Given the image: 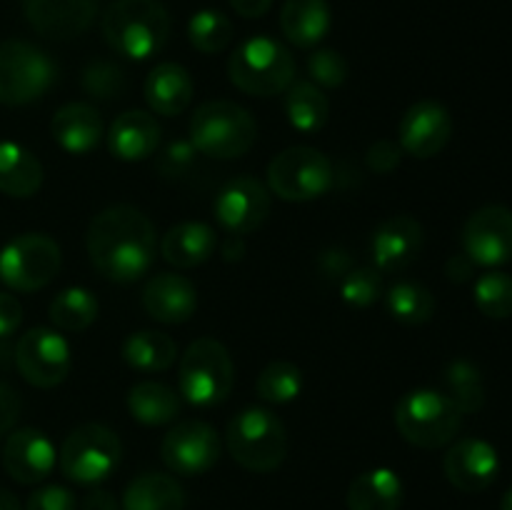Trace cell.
I'll list each match as a JSON object with an SVG mask.
<instances>
[{"label": "cell", "instance_id": "f5cc1de1", "mask_svg": "<svg viewBox=\"0 0 512 510\" xmlns=\"http://www.w3.org/2000/svg\"><path fill=\"white\" fill-rule=\"evenodd\" d=\"M0 510H23V508H20L18 498H15L10 490L0 488Z\"/></svg>", "mask_w": 512, "mask_h": 510}, {"label": "cell", "instance_id": "5b68a950", "mask_svg": "<svg viewBox=\"0 0 512 510\" xmlns=\"http://www.w3.org/2000/svg\"><path fill=\"white\" fill-rule=\"evenodd\" d=\"M230 455L250 473H273L288 455V433L278 415L265 408H245L228 423Z\"/></svg>", "mask_w": 512, "mask_h": 510}, {"label": "cell", "instance_id": "d6986e66", "mask_svg": "<svg viewBox=\"0 0 512 510\" xmlns=\"http://www.w3.org/2000/svg\"><path fill=\"white\" fill-rule=\"evenodd\" d=\"M423 225L410 215H393L373 233V263L378 273H403L423 250Z\"/></svg>", "mask_w": 512, "mask_h": 510}, {"label": "cell", "instance_id": "7402d4cb", "mask_svg": "<svg viewBox=\"0 0 512 510\" xmlns=\"http://www.w3.org/2000/svg\"><path fill=\"white\" fill-rule=\"evenodd\" d=\"M160 143V125L145 110H128L118 115L110 125L108 148L110 153L125 163L145 160L158 150Z\"/></svg>", "mask_w": 512, "mask_h": 510}, {"label": "cell", "instance_id": "7bdbcfd3", "mask_svg": "<svg viewBox=\"0 0 512 510\" xmlns=\"http://www.w3.org/2000/svg\"><path fill=\"white\" fill-rule=\"evenodd\" d=\"M75 495L63 485H43L28 498L25 510H75Z\"/></svg>", "mask_w": 512, "mask_h": 510}, {"label": "cell", "instance_id": "4fadbf2b", "mask_svg": "<svg viewBox=\"0 0 512 510\" xmlns=\"http://www.w3.org/2000/svg\"><path fill=\"white\" fill-rule=\"evenodd\" d=\"M160 458L178 475H203L218 463L220 438L213 425L203 420H183L163 438Z\"/></svg>", "mask_w": 512, "mask_h": 510}, {"label": "cell", "instance_id": "2e32d148", "mask_svg": "<svg viewBox=\"0 0 512 510\" xmlns=\"http://www.w3.org/2000/svg\"><path fill=\"white\" fill-rule=\"evenodd\" d=\"M453 135L448 108L435 100H420L405 110L398 128V145L413 158H435Z\"/></svg>", "mask_w": 512, "mask_h": 510}, {"label": "cell", "instance_id": "60d3db41", "mask_svg": "<svg viewBox=\"0 0 512 510\" xmlns=\"http://www.w3.org/2000/svg\"><path fill=\"white\" fill-rule=\"evenodd\" d=\"M308 73L320 88H340L348 80V63L338 50L320 48L308 58Z\"/></svg>", "mask_w": 512, "mask_h": 510}, {"label": "cell", "instance_id": "9a60e30c", "mask_svg": "<svg viewBox=\"0 0 512 510\" xmlns=\"http://www.w3.org/2000/svg\"><path fill=\"white\" fill-rule=\"evenodd\" d=\"M213 210L218 223L230 235L253 233L270 213V190L258 178L240 175L218 190Z\"/></svg>", "mask_w": 512, "mask_h": 510}, {"label": "cell", "instance_id": "7dc6e473", "mask_svg": "<svg viewBox=\"0 0 512 510\" xmlns=\"http://www.w3.org/2000/svg\"><path fill=\"white\" fill-rule=\"evenodd\" d=\"M318 265L328 278H343L345 273L353 270V260H350V255L345 253L343 248L325 250V253L318 258Z\"/></svg>", "mask_w": 512, "mask_h": 510}, {"label": "cell", "instance_id": "ac0fdd59", "mask_svg": "<svg viewBox=\"0 0 512 510\" xmlns=\"http://www.w3.org/2000/svg\"><path fill=\"white\" fill-rule=\"evenodd\" d=\"M445 478L463 493H480L490 488L500 473V455L488 440L465 438L458 440L445 453Z\"/></svg>", "mask_w": 512, "mask_h": 510}, {"label": "cell", "instance_id": "30bf717a", "mask_svg": "<svg viewBox=\"0 0 512 510\" xmlns=\"http://www.w3.org/2000/svg\"><path fill=\"white\" fill-rule=\"evenodd\" d=\"M123 455L120 438L100 423H85L65 438L60 448V470L78 485H98L115 473Z\"/></svg>", "mask_w": 512, "mask_h": 510}, {"label": "cell", "instance_id": "d6a6232c", "mask_svg": "<svg viewBox=\"0 0 512 510\" xmlns=\"http://www.w3.org/2000/svg\"><path fill=\"white\" fill-rule=\"evenodd\" d=\"M48 315L55 328L80 333L98 318V300L88 288H65L50 300Z\"/></svg>", "mask_w": 512, "mask_h": 510}, {"label": "cell", "instance_id": "db71d44e", "mask_svg": "<svg viewBox=\"0 0 512 510\" xmlns=\"http://www.w3.org/2000/svg\"><path fill=\"white\" fill-rule=\"evenodd\" d=\"M500 510H512V488L503 495V503H500Z\"/></svg>", "mask_w": 512, "mask_h": 510}, {"label": "cell", "instance_id": "e0dca14e", "mask_svg": "<svg viewBox=\"0 0 512 510\" xmlns=\"http://www.w3.org/2000/svg\"><path fill=\"white\" fill-rule=\"evenodd\" d=\"M25 20L50 40H73L93 25L98 0H23Z\"/></svg>", "mask_w": 512, "mask_h": 510}, {"label": "cell", "instance_id": "83f0119b", "mask_svg": "<svg viewBox=\"0 0 512 510\" xmlns=\"http://www.w3.org/2000/svg\"><path fill=\"white\" fill-rule=\"evenodd\" d=\"M43 185V165L18 143H0V193L10 198H30Z\"/></svg>", "mask_w": 512, "mask_h": 510}, {"label": "cell", "instance_id": "ab89813d", "mask_svg": "<svg viewBox=\"0 0 512 510\" xmlns=\"http://www.w3.org/2000/svg\"><path fill=\"white\" fill-rule=\"evenodd\" d=\"M83 90L95 100H115L125 90V73L110 60H95L83 70Z\"/></svg>", "mask_w": 512, "mask_h": 510}, {"label": "cell", "instance_id": "ba28073f", "mask_svg": "<svg viewBox=\"0 0 512 510\" xmlns=\"http://www.w3.org/2000/svg\"><path fill=\"white\" fill-rule=\"evenodd\" d=\"M335 185L333 163L310 145H293L275 155L268 165V188L280 200L305 203L328 193Z\"/></svg>", "mask_w": 512, "mask_h": 510}, {"label": "cell", "instance_id": "8d00e7d4", "mask_svg": "<svg viewBox=\"0 0 512 510\" xmlns=\"http://www.w3.org/2000/svg\"><path fill=\"white\" fill-rule=\"evenodd\" d=\"M188 38L195 50L205 55L220 53L233 40V23L225 13L213 8L198 10L188 23Z\"/></svg>", "mask_w": 512, "mask_h": 510}, {"label": "cell", "instance_id": "7c38bea8", "mask_svg": "<svg viewBox=\"0 0 512 510\" xmlns=\"http://www.w3.org/2000/svg\"><path fill=\"white\" fill-rule=\"evenodd\" d=\"M15 365L35 388H55L70 373V345L50 328H33L15 345Z\"/></svg>", "mask_w": 512, "mask_h": 510}, {"label": "cell", "instance_id": "1f68e13d", "mask_svg": "<svg viewBox=\"0 0 512 510\" xmlns=\"http://www.w3.org/2000/svg\"><path fill=\"white\" fill-rule=\"evenodd\" d=\"M178 345L170 335L158 333V330H140L133 333L123 345V358L130 368L140 373H160L175 363Z\"/></svg>", "mask_w": 512, "mask_h": 510}, {"label": "cell", "instance_id": "3957f363", "mask_svg": "<svg viewBox=\"0 0 512 510\" xmlns=\"http://www.w3.org/2000/svg\"><path fill=\"white\" fill-rule=\"evenodd\" d=\"M258 123L243 105L233 100H210L190 118V143L208 158H240L253 148Z\"/></svg>", "mask_w": 512, "mask_h": 510}, {"label": "cell", "instance_id": "b9f144b4", "mask_svg": "<svg viewBox=\"0 0 512 510\" xmlns=\"http://www.w3.org/2000/svg\"><path fill=\"white\" fill-rule=\"evenodd\" d=\"M195 158H198V150L190 140H175L165 148V153L160 155L158 168L160 173L168 175V178H180V175L188 173L195 165Z\"/></svg>", "mask_w": 512, "mask_h": 510}, {"label": "cell", "instance_id": "4316f807", "mask_svg": "<svg viewBox=\"0 0 512 510\" xmlns=\"http://www.w3.org/2000/svg\"><path fill=\"white\" fill-rule=\"evenodd\" d=\"M405 498L403 480L390 468L360 473L348 488V510H400Z\"/></svg>", "mask_w": 512, "mask_h": 510}, {"label": "cell", "instance_id": "44dd1931", "mask_svg": "<svg viewBox=\"0 0 512 510\" xmlns=\"http://www.w3.org/2000/svg\"><path fill=\"white\" fill-rule=\"evenodd\" d=\"M143 308L158 323H185L193 318L195 308H198V290L183 275L160 273L145 283Z\"/></svg>", "mask_w": 512, "mask_h": 510}, {"label": "cell", "instance_id": "816d5d0a", "mask_svg": "<svg viewBox=\"0 0 512 510\" xmlns=\"http://www.w3.org/2000/svg\"><path fill=\"white\" fill-rule=\"evenodd\" d=\"M245 253V243H243V235H230L228 243L223 245V255L225 260H240Z\"/></svg>", "mask_w": 512, "mask_h": 510}, {"label": "cell", "instance_id": "6da1fadb", "mask_svg": "<svg viewBox=\"0 0 512 510\" xmlns=\"http://www.w3.org/2000/svg\"><path fill=\"white\" fill-rule=\"evenodd\" d=\"M85 248L100 275L115 283H135L155 260V228L143 210L110 205L90 223Z\"/></svg>", "mask_w": 512, "mask_h": 510}, {"label": "cell", "instance_id": "8fae6325", "mask_svg": "<svg viewBox=\"0 0 512 510\" xmlns=\"http://www.w3.org/2000/svg\"><path fill=\"white\" fill-rule=\"evenodd\" d=\"M60 263V245L50 235L23 233L0 250V283L15 293H33L58 275Z\"/></svg>", "mask_w": 512, "mask_h": 510}, {"label": "cell", "instance_id": "8992f818", "mask_svg": "<svg viewBox=\"0 0 512 510\" xmlns=\"http://www.w3.org/2000/svg\"><path fill=\"white\" fill-rule=\"evenodd\" d=\"M463 413L438 390H410L395 405V425L408 443L418 448H443L458 435Z\"/></svg>", "mask_w": 512, "mask_h": 510}, {"label": "cell", "instance_id": "f1b7e54d", "mask_svg": "<svg viewBox=\"0 0 512 510\" xmlns=\"http://www.w3.org/2000/svg\"><path fill=\"white\" fill-rule=\"evenodd\" d=\"M123 510H185V490L170 475L143 473L125 488Z\"/></svg>", "mask_w": 512, "mask_h": 510}, {"label": "cell", "instance_id": "7a4b0ae2", "mask_svg": "<svg viewBox=\"0 0 512 510\" xmlns=\"http://www.w3.org/2000/svg\"><path fill=\"white\" fill-rule=\"evenodd\" d=\"M105 43L130 60H148L168 43L170 15L160 0H115L103 15Z\"/></svg>", "mask_w": 512, "mask_h": 510}, {"label": "cell", "instance_id": "5bb4252c", "mask_svg": "<svg viewBox=\"0 0 512 510\" xmlns=\"http://www.w3.org/2000/svg\"><path fill=\"white\" fill-rule=\"evenodd\" d=\"M463 253L483 268H498L512 260V210L485 205L475 210L463 228Z\"/></svg>", "mask_w": 512, "mask_h": 510}, {"label": "cell", "instance_id": "484cf974", "mask_svg": "<svg viewBox=\"0 0 512 510\" xmlns=\"http://www.w3.org/2000/svg\"><path fill=\"white\" fill-rule=\"evenodd\" d=\"M328 0H285L280 10V28L298 48H313L330 30Z\"/></svg>", "mask_w": 512, "mask_h": 510}, {"label": "cell", "instance_id": "681fc988", "mask_svg": "<svg viewBox=\"0 0 512 510\" xmlns=\"http://www.w3.org/2000/svg\"><path fill=\"white\" fill-rule=\"evenodd\" d=\"M230 5L243 18H263L270 10V5H273V0H230Z\"/></svg>", "mask_w": 512, "mask_h": 510}, {"label": "cell", "instance_id": "d4e9b609", "mask_svg": "<svg viewBox=\"0 0 512 510\" xmlns=\"http://www.w3.org/2000/svg\"><path fill=\"white\" fill-rule=\"evenodd\" d=\"M218 248V235L205 223H178L163 235L160 253L175 268H195L210 260Z\"/></svg>", "mask_w": 512, "mask_h": 510}, {"label": "cell", "instance_id": "f35d334b", "mask_svg": "<svg viewBox=\"0 0 512 510\" xmlns=\"http://www.w3.org/2000/svg\"><path fill=\"white\" fill-rule=\"evenodd\" d=\"M340 295L353 308H370L383 295V273L375 268H353L343 275Z\"/></svg>", "mask_w": 512, "mask_h": 510}, {"label": "cell", "instance_id": "cb8c5ba5", "mask_svg": "<svg viewBox=\"0 0 512 510\" xmlns=\"http://www.w3.org/2000/svg\"><path fill=\"white\" fill-rule=\"evenodd\" d=\"M145 100L150 110L165 118L180 115L193 100V78L178 63H160L145 80Z\"/></svg>", "mask_w": 512, "mask_h": 510}, {"label": "cell", "instance_id": "52a82bcc", "mask_svg": "<svg viewBox=\"0 0 512 510\" xmlns=\"http://www.w3.org/2000/svg\"><path fill=\"white\" fill-rule=\"evenodd\" d=\"M180 395L190 405L213 408L230 395L235 383V365L228 348L215 338H200L190 343L180 358Z\"/></svg>", "mask_w": 512, "mask_h": 510}, {"label": "cell", "instance_id": "ee69618b", "mask_svg": "<svg viewBox=\"0 0 512 510\" xmlns=\"http://www.w3.org/2000/svg\"><path fill=\"white\" fill-rule=\"evenodd\" d=\"M400 158H403V148H400V145H395L393 140H378L375 145H370L368 155H365V160H368V168L375 170V173H380V175L393 173V170L400 165Z\"/></svg>", "mask_w": 512, "mask_h": 510}, {"label": "cell", "instance_id": "e575fe53", "mask_svg": "<svg viewBox=\"0 0 512 510\" xmlns=\"http://www.w3.org/2000/svg\"><path fill=\"white\" fill-rule=\"evenodd\" d=\"M445 395L460 408V413H478L485 405V383L480 370L470 360H453L443 373Z\"/></svg>", "mask_w": 512, "mask_h": 510}, {"label": "cell", "instance_id": "603a6c76", "mask_svg": "<svg viewBox=\"0 0 512 510\" xmlns=\"http://www.w3.org/2000/svg\"><path fill=\"white\" fill-rule=\"evenodd\" d=\"M50 133L55 143L73 155H85L98 148L103 138L100 113L88 103H68L50 120Z\"/></svg>", "mask_w": 512, "mask_h": 510}, {"label": "cell", "instance_id": "277c9868", "mask_svg": "<svg viewBox=\"0 0 512 510\" xmlns=\"http://www.w3.org/2000/svg\"><path fill=\"white\" fill-rule=\"evenodd\" d=\"M228 75L243 93L273 98L285 93L295 80V60L283 43L268 35H255L230 55Z\"/></svg>", "mask_w": 512, "mask_h": 510}, {"label": "cell", "instance_id": "f546056e", "mask_svg": "<svg viewBox=\"0 0 512 510\" xmlns=\"http://www.w3.org/2000/svg\"><path fill=\"white\" fill-rule=\"evenodd\" d=\"M180 393L155 380H145L130 388L128 410L138 423L143 425H165L173 423L180 415Z\"/></svg>", "mask_w": 512, "mask_h": 510}, {"label": "cell", "instance_id": "bcb514c9", "mask_svg": "<svg viewBox=\"0 0 512 510\" xmlns=\"http://www.w3.org/2000/svg\"><path fill=\"white\" fill-rule=\"evenodd\" d=\"M20 415V398L10 385L0 383V438L10 433Z\"/></svg>", "mask_w": 512, "mask_h": 510}, {"label": "cell", "instance_id": "9c48e42d", "mask_svg": "<svg viewBox=\"0 0 512 510\" xmlns=\"http://www.w3.org/2000/svg\"><path fill=\"white\" fill-rule=\"evenodd\" d=\"M55 63L28 40L0 43V103L28 105L43 98L55 83Z\"/></svg>", "mask_w": 512, "mask_h": 510}, {"label": "cell", "instance_id": "836d02e7", "mask_svg": "<svg viewBox=\"0 0 512 510\" xmlns=\"http://www.w3.org/2000/svg\"><path fill=\"white\" fill-rule=\"evenodd\" d=\"M385 305H388V313L405 325H423L435 315L433 293L425 285L410 283V280L395 283L385 295Z\"/></svg>", "mask_w": 512, "mask_h": 510}, {"label": "cell", "instance_id": "ffe728a7", "mask_svg": "<svg viewBox=\"0 0 512 510\" xmlns=\"http://www.w3.org/2000/svg\"><path fill=\"white\" fill-rule=\"evenodd\" d=\"M55 445L43 430L20 428L8 435L3 448V465L13 480L35 485L48 478L55 468Z\"/></svg>", "mask_w": 512, "mask_h": 510}, {"label": "cell", "instance_id": "f6af8a7d", "mask_svg": "<svg viewBox=\"0 0 512 510\" xmlns=\"http://www.w3.org/2000/svg\"><path fill=\"white\" fill-rule=\"evenodd\" d=\"M23 323V305L15 295L0 290V338H8Z\"/></svg>", "mask_w": 512, "mask_h": 510}, {"label": "cell", "instance_id": "4dcf8cb0", "mask_svg": "<svg viewBox=\"0 0 512 510\" xmlns=\"http://www.w3.org/2000/svg\"><path fill=\"white\" fill-rule=\"evenodd\" d=\"M285 115L300 133H318L330 118V103L323 90L310 80H293L285 90Z\"/></svg>", "mask_w": 512, "mask_h": 510}, {"label": "cell", "instance_id": "d590c367", "mask_svg": "<svg viewBox=\"0 0 512 510\" xmlns=\"http://www.w3.org/2000/svg\"><path fill=\"white\" fill-rule=\"evenodd\" d=\"M300 390H303V373L298 365L288 363V360H273L270 365H265L255 383L258 398L273 405L293 403Z\"/></svg>", "mask_w": 512, "mask_h": 510}, {"label": "cell", "instance_id": "c3c4849f", "mask_svg": "<svg viewBox=\"0 0 512 510\" xmlns=\"http://www.w3.org/2000/svg\"><path fill=\"white\" fill-rule=\"evenodd\" d=\"M80 510H118V500L108 490L95 488L85 495V500L80 503Z\"/></svg>", "mask_w": 512, "mask_h": 510}, {"label": "cell", "instance_id": "74e56055", "mask_svg": "<svg viewBox=\"0 0 512 510\" xmlns=\"http://www.w3.org/2000/svg\"><path fill=\"white\" fill-rule=\"evenodd\" d=\"M475 305L485 318L505 320L512 315V275L490 270L475 280Z\"/></svg>", "mask_w": 512, "mask_h": 510}, {"label": "cell", "instance_id": "f907efd6", "mask_svg": "<svg viewBox=\"0 0 512 510\" xmlns=\"http://www.w3.org/2000/svg\"><path fill=\"white\" fill-rule=\"evenodd\" d=\"M473 268H475V263L463 253V255H455V258H450L448 268L445 270H448L450 280H455V283H463V280H468L470 275H473Z\"/></svg>", "mask_w": 512, "mask_h": 510}]
</instances>
